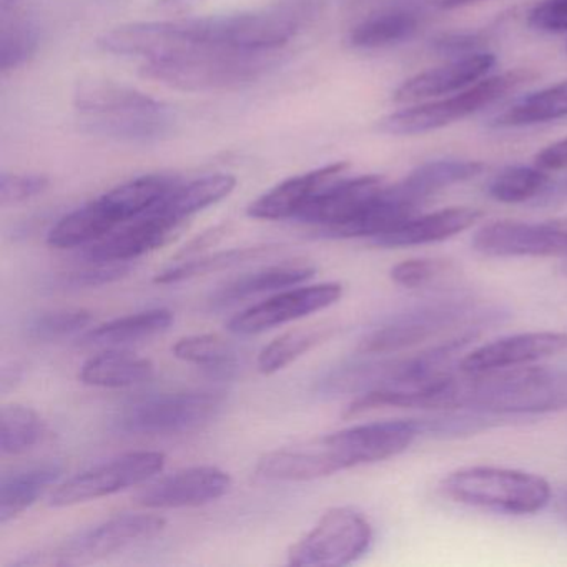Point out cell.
Here are the masks:
<instances>
[{
  "mask_svg": "<svg viewBox=\"0 0 567 567\" xmlns=\"http://www.w3.org/2000/svg\"><path fill=\"white\" fill-rule=\"evenodd\" d=\"M44 436V423L32 408L12 403L0 413V451L9 456L28 453Z\"/></svg>",
  "mask_w": 567,
  "mask_h": 567,
  "instance_id": "obj_36",
  "label": "cell"
},
{
  "mask_svg": "<svg viewBox=\"0 0 567 567\" xmlns=\"http://www.w3.org/2000/svg\"><path fill=\"white\" fill-rule=\"evenodd\" d=\"M200 2L202 0H157V8L165 9V11H187Z\"/></svg>",
  "mask_w": 567,
  "mask_h": 567,
  "instance_id": "obj_47",
  "label": "cell"
},
{
  "mask_svg": "<svg viewBox=\"0 0 567 567\" xmlns=\"http://www.w3.org/2000/svg\"><path fill=\"white\" fill-rule=\"evenodd\" d=\"M155 367L147 358L128 351L111 350L89 358L82 364L79 380L89 386L132 388L145 383L154 377Z\"/></svg>",
  "mask_w": 567,
  "mask_h": 567,
  "instance_id": "obj_26",
  "label": "cell"
},
{
  "mask_svg": "<svg viewBox=\"0 0 567 567\" xmlns=\"http://www.w3.org/2000/svg\"><path fill=\"white\" fill-rule=\"evenodd\" d=\"M563 351H567V333L533 331V333L513 334L471 351L460 361V370L466 373H480V371L524 367Z\"/></svg>",
  "mask_w": 567,
  "mask_h": 567,
  "instance_id": "obj_19",
  "label": "cell"
},
{
  "mask_svg": "<svg viewBox=\"0 0 567 567\" xmlns=\"http://www.w3.org/2000/svg\"><path fill=\"white\" fill-rule=\"evenodd\" d=\"M89 134L128 144H151L171 135L175 114L164 102L105 79L79 82L74 94Z\"/></svg>",
  "mask_w": 567,
  "mask_h": 567,
  "instance_id": "obj_2",
  "label": "cell"
},
{
  "mask_svg": "<svg viewBox=\"0 0 567 567\" xmlns=\"http://www.w3.org/2000/svg\"><path fill=\"white\" fill-rule=\"evenodd\" d=\"M557 511L563 514L564 517H567V487L559 491L556 499Z\"/></svg>",
  "mask_w": 567,
  "mask_h": 567,
  "instance_id": "obj_49",
  "label": "cell"
},
{
  "mask_svg": "<svg viewBox=\"0 0 567 567\" xmlns=\"http://www.w3.org/2000/svg\"><path fill=\"white\" fill-rule=\"evenodd\" d=\"M530 78L527 71L507 72L484 79L450 99L394 112L378 124L384 134L417 135L447 127L503 99Z\"/></svg>",
  "mask_w": 567,
  "mask_h": 567,
  "instance_id": "obj_8",
  "label": "cell"
},
{
  "mask_svg": "<svg viewBox=\"0 0 567 567\" xmlns=\"http://www.w3.org/2000/svg\"><path fill=\"white\" fill-rule=\"evenodd\" d=\"M373 543L370 520L353 507H333L288 550L291 566H348Z\"/></svg>",
  "mask_w": 567,
  "mask_h": 567,
  "instance_id": "obj_10",
  "label": "cell"
},
{
  "mask_svg": "<svg viewBox=\"0 0 567 567\" xmlns=\"http://www.w3.org/2000/svg\"><path fill=\"white\" fill-rule=\"evenodd\" d=\"M225 393L214 390L161 394L132 404L115 424L131 436H172L210 423L224 410Z\"/></svg>",
  "mask_w": 567,
  "mask_h": 567,
  "instance_id": "obj_7",
  "label": "cell"
},
{
  "mask_svg": "<svg viewBox=\"0 0 567 567\" xmlns=\"http://www.w3.org/2000/svg\"><path fill=\"white\" fill-rule=\"evenodd\" d=\"M172 351L178 360L204 368L212 378L230 380L238 370L237 350L220 334H194L182 338Z\"/></svg>",
  "mask_w": 567,
  "mask_h": 567,
  "instance_id": "obj_33",
  "label": "cell"
},
{
  "mask_svg": "<svg viewBox=\"0 0 567 567\" xmlns=\"http://www.w3.org/2000/svg\"><path fill=\"white\" fill-rule=\"evenodd\" d=\"M471 245L484 257H567V220L493 221L474 234Z\"/></svg>",
  "mask_w": 567,
  "mask_h": 567,
  "instance_id": "obj_13",
  "label": "cell"
},
{
  "mask_svg": "<svg viewBox=\"0 0 567 567\" xmlns=\"http://www.w3.org/2000/svg\"><path fill=\"white\" fill-rule=\"evenodd\" d=\"M481 0H441L440 6L444 11H453V9L466 8V6L477 4Z\"/></svg>",
  "mask_w": 567,
  "mask_h": 567,
  "instance_id": "obj_48",
  "label": "cell"
},
{
  "mask_svg": "<svg viewBox=\"0 0 567 567\" xmlns=\"http://www.w3.org/2000/svg\"><path fill=\"white\" fill-rule=\"evenodd\" d=\"M184 224L165 217L158 212L151 210L117 230L109 234L102 240L89 245L85 257L89 261H128L157 250L167 245Z\"/></svg>",
  "mask_w": 567,
  "mask_h": 567,
  "instance_id": "obj_18",
  "label": "cell"
},
{
  "mask_svg": "<svg viewBox=\"0 0 567 567\" xmlns=\"http://www.w3.org/2000/svg\"><path fill=\"white\" fill-rule=\"evenodd\" d=\"M483 171L484 164L474 161L426 162L414 168L398 187L417 204H423L436 192L476 178Z\"/></svg>",
  "mask_w": 567,
  "mask_h": 567,
  "instance_id": "obj_30",
  "label": "cell"
},
{
  "mask_svg": "<svg viewBox=\"0 0 567 567\" xmlns=\"http://www.w3.org/2000/svg\"><path fill=\"white\" fill-rule=\"evenodd\" d=\"M187 38L194 44L240 49V51H278L298 31L293 16L281 11L238 12L212 18L184 19Z\"/></svg>",
  "mask_w": 567,
  "mask_h": 567,
  "instance_id": "obj_9",
  "label": "cell"
},
{
  "mask_svg": "<svg viewBox=\"0 0 567 567\" xmlns=\"http://www.w3.org/2000/svg\"><path fill=\"white\" fill-rule=\"evenodd\" d=\"M450 264L446 260H436V258H411V260L401 261L391 268V280L404 288H421L424 285L436 280L441 275L447 274Z\"/></svg>",
  "mask_w": 567,
  "mask_h": 567,
  "instance_id": "obj_39",
  "label": "cell"
},
{
  "mask_svg": "<svg viewBox=\"0 0 567 567\" xmlns=\"http://www.w3.org/2000/svg\"><path fill=\"white\" fill-rule=\"evenodd\" d=\"M333 334V328H297L275 338L261 350L258 357V370L264 374H274L307 354L308 351L324 343Z\"/></svg>",
  "mask_w": 567,
  "mask_h": 567,
  "instance_id": "obj_35",
  "label": "cell"
},
{
  "mask_svg": "<svg viewBox=\"0 0 567 567\" xmlns=\"http://www.w3.org/2000/svg\"><path fill=\"white\" fill-rule=\"evenodd\" d=\"M49 187V178L39 174H2L0 175V202L2 205L21 204L44 194Z\"/></svg>",
  "mask_w": 567,
  "mask_h": 567,
  "instance_id": "obj_41",
  "label": "cell"
},
{
  "mask_svg": "<svg viewBox=\"0 0 567 567\" xmlns=\"http://www.w3.org/2000/svg\"><path fill=\"white\" fill-rule=\"evenodd\" d=\"M94 320L92 311L85 308H64V310L45 311L31 318L28 334L38 341H55L71 337L87 328Z\"/></svg>",
  "mask_w": 567,
  "mask_h": 567,
  "instance_id": "obj_38",
  "label": "cell"
},
{
  "mask_svg": "<svg viewBox=\"0 0 567 567\" xmlns=\"http://www.w3.org/2000/svg\"><path fill=\"white\" fill-rule=\"evenodd\" d=\"M483 44L480 34H446L434 41V51L450 58H464V55L476 54L477 48Z\"/></svg>",
  "mask_w": 567,
  "mask_h": 567,
  "instance_id": "obj_43",
  "label": "cell"
},
{
  "mask_svg": "<svg viewBox=\"0 0 567 567\" xmlns=\"http://www.w3.org/2000/svg\"><path fill=\"white\" fill-rule=\"evenodd\" d=\"M280 248L278 245H257V247L218 251V254L205 255L200 258H188V260H182L181 264L158 274L154 281L158 285L182 284V281L194 280V278L205 277L208 274L230 270V268L240 267L248 261L261 260V258L277 254Z\"/></svg>",
  "mask_w": 567,
  "mask_h": 567,
  "instance_id": "obj_31",
  "label": "cell"
},
{
  "mask_svg": "<svg viewBox=\"0 0 567 567\" xmlns=\"http://www.w3.org/2000/svg\"><path fill=\"white\" fill-rule=\"evenodd\" d=\"M315 274H317V268L307 261H290V264L261 268V270L241 275V277L221 285L212 293L208 303H210L212 310H224L231 305H237L238 301L267 293V291L297 287V285L313 278Z\"/></svg>",
  "mask_w": 567,
  "mask_h": 567,
  "instance_id": "obj_23",
  "label": "cell"
},
{
  "mask_svg": "<svg viewBox=\"0 0 567 567\" xmlns=\"http://www.w3.org/2000/svg\"><path fill=\"white\" fill-rule=\"evenodd\" d=\"M131 271L128 261H92L91 267L65 275L59 284L69 288L102 287L122 280Z\"/></svg>",
  "mask_w": 567,
  "mask_h": 567,
  "instance_id": "obj_40",
  "label": "cell"
},
{
  "mask_svg": "<svg viewBox=\"0 0 567 567\" xmlns=\"http://www.w3.org/2000/svg\"><path fill=\"white\" fill-rule=\"evenodd\" d=\"M396 406L476 411L491 416L564 411L567 367H514L480 373L447 370L420 386L398 391Z\"/></svg>",
  "mask_w": 567,
  "mask_h": 567,
  "instance_id": "obj_1",
  "label": "cell"
},
{
  "mask_svg": "<svg viewBox=\"0 0 567 567\" xmlns=\"http://www.w3.org/2000/svg\"><path fill=\"white\" fill-rule=\"evenodd\" d=\"M230 487V474L220 467L195 466L148 484L137 494V503L148 509L197 507L220 499Z\"/></svg>",
  "mask_w": 567,
  "mask_h": 567,
  "instance_id": "obj_16",
  "label": "cell"
},
{
  "mask_svg": "<svg viewBox=\"0 0 567 567\" xmlns=\"http://www.w3.org/2000/svg\"><path fill=\"white\" fill-rule=\"evenodd\" d=\"M165 526L167 520L154 514H124L79 530L54 549L29 554L16 560L14 566H71L92 563L132 544L154 539Z\"/></svg>",
  "mask_w": 567,
  "mask_h": 567,
  "instance_id": "obj_6",
  "label": "cell"
},
{
  "mask_svg": "<svg viewBox=\"0 0 567 567\" xmlns=\"http://www.w3.org/2000/svg\"><path fill=\"white\" fill-rule=\"evenodd\" d=\"M534 165L544 172H559L567 168V138L554 142L534 158Z\"/></svg>",
  "mask_w": 567,
  "mask_h": 567,
  "instance_id": "obj_44",
  "label": "cell"
},
{
  "mask_svg": "<svg viewBox=\"0 0 567 567\" xmlns=\"http://www.w3.org/2000/svg\"><path fill=\"white\" fill-rule=\"evenodd\" d=\"M348 168H350V164L347 162H337V164L324 165V167L315 168L307 174L288 178L258 197L248 207V215L258 220H288V218L297 220L301 212L324 188L344 177Z\"/></svg>",
  "mask_w": 567,
  "mask_h": 567,
  "instance_id": "obj_20",
  "label": "cell"
},
{
  "mask_svg": "<svg viewBox=\"0 0 567 567\" xmlns=\"http://www.w3.org/2000/svg\"><path fill=\"white\" fill-rule=\"evenodd\" d=\"M181 182L168 175H144L112 188L85 204L99 237H107L122 225L151 212Z\"/></svg>",
  "mask_w": 567,
  "mask_h": 567,
  "instance_id": "obj_15",
  "label": "cell"
},
{
  "mask_svg": "<svg viewBox=\"0 0 567 567\" xmlns=\"http://www.w3.org/2000/svg\"><path fill=\"white\" fill-rule=\"evenodd\" d=\"M172 323L174 313L167 308L138 311L92 328L82 338V343L89 347H121L164 333Z\"/></svg>",
  "mask_w": 567,
  "mask_h": 567,
  "instance_id": "obj_28",
  "label": "cell"
},
{
  "mask_svg": "<svg viewBox=\"0 0 567 567\" xmlns=\"http://www.w3.org/2000/svg\"><path fill=\"white\" fill-rule=\"evenodd\" d=\"M341 297H343V287L333 281L293 288L240 311L228 321L227 328L230 333L240 334V337L264 333L271 328L281 327L324 310L337 303Z\"/></svg>",
  "mask_w": 567,
  "mask_h": 567,
  "instance_id": "obj_14",
  "label": "cell"
},
{
  "mask_svg": "<svg viewBox=\"0 0 567 567\" xmlns=\"http://www.w3.org/2000/svg\"><path fill=\"white\" fill-rule=\"evenodd\" d=\"M275 65L271 51L192 45L168 58L144 62L141 75L177 91H230L254 84Z\"/></svg>",
  "mask_w": 567,
  "mask_h": 567,
  "instance_id": "obj_3",
  "label": "cell"
},
{
  "mask_svg": "<svg viewBox=\"0 0 567 567\" xmlns=\"http://www.w3.org/2000/svg\"><path fill=\"white\" fill-rule=\"evenodd\" d=\"M62 473V464L44 463L6 474L0 484V524H8L21 516L49 487L59 483Z\"/></svg>",
  "mask_w": 567,
  "mask_h": 567,
  "instance_id": "obj_27",
  "label": "cell"
},
{
  "mask_svg": "<svg viewBox=\"0 0 567 567\" xmlns=\"http://www.w3.org/2000/svg\"><path fill=\"white\" fill-rule=\"evenodd\" d=\"M564 117H567V81L516 102L501 112L493 125L497 128L526 127Z\"/></svg>",
  "mask_w": 567,
  "mask_h": 567,
  "instance_id": "obj_34",
  "label": "cell"
},
{
  "mask_svg": "<svg viewBox=\"0 0 567 567\" xmlns=\"http://www.w3.org/2000/svg\"><path fill=\"white\" fill-rule=\"evenodd\" d=\"M481 217H483V212L476 210V208H444L434 214L413 217L396 230L374 238L371 244L381 248H406L436 244V241L447 240V238L467 230L476 225Z\"/></svg>",
  "mask_w": 567,
  "mask_h": 567,
  "instance_id": "obj_22",
  "label": "cell"
},
{
  "mask_svg": "<svg viewBox=\"0 0 567 567\" xmlns=\"http://www.w3.org/2000/svg\"><path fill=\"white\" fill-rule=\"evenodd\" d=\"M41 44V31L24 14L22 4L0 11V69L14 71L28 64Z\"/></svg>",
  "mask_w": 567,
  "mask_h": 567,
  "instance_id": "obj_32",
  "label": "cell"
},
{
  "mask_svg": "<svg viewBox=\"0 0 567 567\" xmlns=\"http://www.w3.org/2000/svg\"><path fill=\"white\" fill-rule=\"evenodd\" d=\"M420 29V19L408 9H388L370 16L351 31V48L363 51H377V49L391 48L403 44L416 35Z\"/></svg>",
  "mask_w": 567,
  "mask_h": 567,
  "instance_id": "obj_29",
  "label": "cell"
},
{
  "mask_svg": "<svg viewBox=\"0 0 567 567\" xmlns=\"http://www.w3.org/2000/svg\"><path fill=\"white\" fill-rule=\"evenodd\" d=\"M537 208H557L567 205V175L557 181L547 182L544 190L533 200Z\"/></svg>",
  "mask_w": 567,
  "mask_h": 567,
  "instance_id": "obj_46",
  "label": "cell"
},
{
  "mask_svg": "<svg viewBox=\"0 0 567 567\" xmlns=\"http://www.w3.org/2000/svg\"><path fill=\"white\" fill-rule=\"evenodd\" d=\"M228 227L227 225H218V227L210 228V230L204 231V234L195 237L190 244L185 245L181 251H178L177 258L181 260H188V258H194L195 255L202 254V251L207 250V248L214 247L217 245L221 238L227 235Z\"/></svg>",
  "mask_w": 567,
  "mask_h": 567,
  "instance_id": "obj_45",
  "label": "cell"
},
{
  "mask_svg": "<svg viewBox=\"0 0 567 567\" xmlns=\"http://www.w3.org/2000/svg\"><path fill=\"white\" fill-rule=\"evenodd\" d=\"M421 434L417 420L378 421L358 424L318 437L337 473L363 464L390 460L406 451Z\"/></svg>",
  "mask_w": 567,
  "mask_h": 567,
  "instance_id": "obj_11",
  "label": "cell"
},
{
  "mask_svg": "<svg viewBox=\"0 0 567 567\" xmlns=\"http://www.w3.org/2000/svg\"><path fill=\"white\" fill-rule=\"evenodd\" d=\"M164 466L165 454L158 451H135V453L122 454L115 460L105 461L91 470L82 471L65 483L59 484L58 489L52 493L51 506H75V504L121 493L152 480L155 474L164 470Z\"/></svg>",
  "mask_w": 567,
  "mask_h": 567,
  "instance_id": "obj_12",
  "label": "cell"
},
{
  "mask_svg": "<svg viewBox=\"0 0 567 567\" xmlns=\"http://www.w3.org/2000/svg\"><path fill=\"white\" fill-rule=\"evenodd\" d=\"M499 317L496 310H480L471 298L426 301L394 315L364 334L358 343V351L370 357L393 354L434 340L453 328H483Z\"/></svg>",
  "mask_w": 567,
  "mask_h": 567,
  "instance_id": "obj_5",
  "label": "cell"
},
{
  "mask_svg": "<svg viewBox=\"0 0 567 567\" xmlns=\"http://www.w3.org/2000/svg\"><path fill=\"white\" fill-rule=\"evenodd\" d=\"M235 187H237V178L234 175H205L188 184H178L152 210L185 224L192 215L227 198Z\"/></svg>",
  "mask_w": 567,
  "mask_h": 567,
  "instance_id": "obj_25",
  "label": "cell"
},
{
  "mask_svg": "<svg viewBox=\"0 0 567 567\" xmlns=\"http://www.w3.org/2000/svg\"><path fill=\"white\" fill-rule=\"evenodd\" d=\"M494 65H496V58L489 52H476V54L456 58L450 64L408 79L396 89L393 99L401 104H406V102L426 101V99L454 94L483 81L484 75L489 74Z\"/></svg>",
  "mask_w": 567,
  "mask_h": 567,
  "instance_id": "obj_21",
  "label": "cell"
},
{
  "mask_svg": "<svg viewBox=\"0 0 567 567\" xmlns=\"http://www.w3.org/2000/svg\"><path fill=\"white\" fill-rule=\"evenodd\" d=\"M255 473L260 480L275 483H301L337 474L323 447L313 441L310 446L298 450H278L258 460Z\"/></svg>",
  "mask_w": 567,
  "mask_h": 567,
  "instance_id": "obj_24",
  "label": "cell"
},
{
  "mask_svg": "<svg viewBox=\"0 0 567 567\" xmlns=\"http://www.w3.org/2000/svg\"><path fill=\"white\" fill-rule=\"evenodd\" d=\"M440 491L453 503L513 516L539 513L553 497L549 483L544 477L494 466L453 471L443 477Z\"/></svg>",
  "mask_w": 567,
  "mask_h": 567,
  "instance_id": "obj_4",
  "label": "cell"
},
{
  "mask_svg": "<svg viewBox=\"0 0 567 567\" xmlns=\"http://www.w3.org/2000/svg\"><path fill=\"white\" fill-rule=\"evenodd\" d=\"M549 177L546 172L534 167H516L504 168L501 174L491 181L487 187V194L501 204H524V202H533L540 192L546 187Z\"/></svg>",
  "mask_w": 567,
  "mask_h": 567,
  "instance_id": "obj_37",
  "label": "cell"
},
{
  "mask_svg": "<svg viewBox=\"0 0 567 567\" xmlns=\"http://www.w3.org/2000/svg\"><path fill=\"white\" fill-rule=\"evenodd\" d=\"M530 28L547 34L567 32V0H544L530 12Z\"/></svg>",
  "mask_w": 567,
  "mask_h": 567,
  "instance_id": "obj_42",
  "label": "cell"
},
{
  "mask_svg": "<svg viewBox=\"0 0 567 567\" xmlns=\"http://www.w3.org/2000/svg\"><path fill=\"white\" fill-rule=\"evenodd\" d=\"M383 178L378 175H361V177L344 178L333 182L324 188L303 212L298 221L315 225L321 234L330 235L331 231L344 227L353 221L370 202L380 194L383 188Z\"/></svg>",
  "mask_w": 567,
  "mask_h": 567,
  "instance_id": "obj_17",
  "label": "cell"
}]
</instances>
